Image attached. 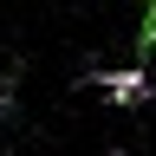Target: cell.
I'll list each match as a JSON object with an SVG mask.
<instances>
[{
    "label": "cell",
    "mask_w": 156,
    "mask_h": 156,
    "mask_svg": "<svg viewBox=\"0 0 156 156\" xmlns=\"http://www.w3.org/2000/svg\"><path fill=\"white\" fill-rule=\"evenodd\" d=\"M98 85H104L111 104H143V98H150V72L143 65H124V72H104Z\"/></svg>",
    "instance_id": "cell-1"
},
{
    "label": "cell",
    "mask_w": 156,
    "mask_h": 156,
    "mask_svg": "<svg viewBox=\"0 0 156 156\" xmlns=\"http://www.w3.org/2000/svg\"><path fill=\"white\" fill-rule=\"evenodd\" d=\"M156 52V0L143 7V26H136V58H150Z\"/></svg>",
    "instance_id": "cell-2"
}]
</instances>
